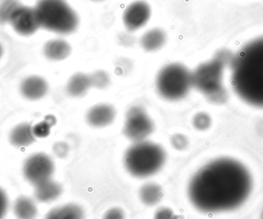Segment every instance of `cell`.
Here are the masks:
<instances>
[{
    "instance_id": "cell-27",
    "label": "cell",
    "mask_w": 263,
    "mask_h": 219,
    "mask_svg": "<svg viewBox=\"0 0 263 219\" xmlns=\"http://www.w3.org/2000/svg\"><path fill=\"white\" fill-rule=\"evenodd\" d=\"M154 219H176V218L171 209L162 208L157 211Z\"/></svg>"
},
{
    "instance_id": "cell-23",
    "label": "cell",
    "mask_w": 263,
    "mask_h": 219,
    "mask_svg": "<svg viewBox=\"0 0 263 219\" xmlns=\"http://www.w3.org/2000/svg\"><path fill=\"white\" fill-rule=\"evenodd\" d=\"M52 126L51 124V121L49 120V117L46 118L45 121L41 122L35 125L34 127H32V131H33L34 135L38 138H45L48 136L50 132V127Z\"/></svg>"
},
{
    "instance_id": "cell-22",
    "label": "cell",
    "mask_w": 263,
    "mask_h": 219,
    "mask_svg": "<svg viewBox=\"0 0 263 219\" xmlns=\"http://www.w3.org/2000/svg\"><path fill=\"white\" fill-rule=\"evenodd\" d=\"M90 76L91 84L92 86L97 88V89H105L107 87L109 84V75L107 72L103 70H99L94 72Z\"/></svg>"
},
{
    "instance_id": "cell-17",
    "label": "cell",
    "mask_w": 263,
    "mask_h": 219,
    "mask_svg": "<svg viewBox=\"0 0 263 219\" xmlns=\"http://www.w3.org/2000/svg\"><path fill=\"white\" fill-rule=\"evenodd\" d=\"M166 35L160 29H153L147 31L142 38L141 45L145 50L153 52L161 49L165 44Z\"/></svg>"
},
{
    "instance_id": "cell-30",
    "label": "cell",
    "mask_w": 263,
    "mask_h": 219,
    "mask_svg": "<svg viewBox=\"0 0 263 219\" xmlns=\"http://www.w3.org/2000/svg\"><path fill=\"white\" fill-rule=\"evenodd\" d=\"M3 46H2V45L0 44V58H2V56H3Z\"/></svg>"
},
{
    "instance_id": "cell-18",
    "label": "cell",
    "mask_w": 263,
    "mask_h": 219,
    "mask_svg": "<svg viewBox=\"0 0 263 219\" xmlns=\"http://www.w3.org/2000/svg\"><path fill=\"white\" fill-rule=\"evenodd\" d=\"M83 209L77 205L69 204L55 208L45 219H83Z\"/></svg>"
},
{
    "instance_id": "cell-3",
    "label": "cell",
    "mask_w": 263,
    "mask_h": 219,
    "mask_svg": "<svg viewBox=\"0 0 263 219\" xmlns=\"http://www.w3.org/2000/svg\"><path fill=\"white\" fill-rule=\"evenodd\" d=\"M165 161V152L162 147L151 142L135 143L127 149L124 156L126 170L133 176L146 178L159 172Z\"/></svg>"
},
{
    "instance_id": "cell-31",
    "label": "cell",
    "mask_w": 263,
    "mask_h": 219,
    "mask_svg": "<svg viewBox=\"0 0 263 219\" xmlns=\"http://www.w3.org/2000/svg\"><path fill=\"white\" fill-rule=\"evenodd\" d=\"M92 1L100 2V1H103V0H92Z\"/></svg>"
},
{
    "instance_id": "cell-19",
    "label": "cell",
    "mask_w": 263,
    "mask_h": 219,
    "mask_svg": "<svg viewBox=\"0 0 263 219\" xmlns=\"http://www.w3.org/2000/svg\"><path fill=\"white\" fill-rule=\"evenodd\" d=\"M14 212L18 219H34L37 215V208L31 198L22 196L14 204Z\"/></svg>"
},
{
    "instance_id": "cell-11",
    "label": "cell",
    "mask_w": 263,
    "mask_h": 219,
    "mask_svg": "<svg viewBox=\"0 0 263 219\" xmlns=\"http://www.w3.org/2000/svg\"><path fill=\"white\" fill-rule=\"evenodd\" d=\"M49 90V85L43 77L31 75L22 82L20 92L26 99L36 101L43 98Z\"/></svg>"
},
{
    "instance_id": "cell-10",
    "label": "cell",
    "mask_w": 263,
    "mask_h": 219,
    "mask_svg": "<svg viewBox=\"0 0 263 219\" xmlns=\"http://www.w3.org/2000/svg\"><path fill=\"white\" fill-rule=\"evenodd\" d=\"M151 15L149 6L145 2L138 1L128 6L123 15L125 26L129 31H136L146 24Z\"/></svg>"
},
{
    "instance_id": "cell-5",
    "label": "cell",
    "mask_w": 263,
    "mask_h": 219,
    "mask_svg": "<svg viewBox=\"0 0 263 219\" xmlns=\"http://www.w3.org/2000/svg\"><path fill=\"white\" fill-rule=\"evenodd\" d=\"M193 86L192 72L180 63H172L161 69L156 78L159 95L168 101H178L186 96Z\"/></svg>"
},
{
    "instance_id": "cell-28",
    "label": "cell",
    "mask_w": 263,
    "mask_h": 219,
    "mask_svg": "<svg viewBox=\"0 0 263 219\" xmlns=\"http://www.w3.org/2000/svg\"><path fill=\"white\" fill-rule=\"evenodd\" d=\"M125 215L123 210L118 208L110 209L105 214L103 219H124Z\"/></svg>"
},
{
    "instance_id": "cell-15",
    "label": "cell",
    "mask_w": 263,
    "mask_h": 219,
    "mask_svg": "<svg viewBox=\"0 0 263 219\" xmlns=\"http://www.w3.org/2000/svg\"><path fill=\"white\" fill-rule=\"evenodd\" d=\"M62 186L52 180L43 182L35 186V196L41 203H49L60 197Z\"/></svg>"
},
{
    "instance_id": "cell-25",
    "label": "cell",
    "mask_w": 263,
    "mask_h": 219,
    "mask_svg": "<svg viewBox=\"0 0 263 219\" xmlns=\"http://www.w3.org/2000/svg\"><path fill=\"white\" fill-rule=\"evenodd\" d=\"M193 125L198 129H206L210 125V118L205 114H198L193 120Z\"/></svg>"
},
{
    "instance_id": "cell-4",
    "label": "cell",
    "mask_w": 263,
    "mask_h": 219,
    "mask_svg": "<svg viewBox=\"0 0 263 219\" xmlns=\"http://www.w3.org/2000/svg\"><path fill=\"white\" fill-rule=\"evenodd\" d=\"M35 9L40 27L46 30L67 35L78 27V15L65 0H39Z\"/></svg>"
},
{
    "instance_id": "cell-14",
    "label": "cell",
    "mask_w": 263,
    "mask_h": 219,
    "mask_svg": "<svg viewBox=\"0 0 263 219\" xmlns=\"http://www.w3.org/2000/svg\"><path fill=\"white\" fill-rule=\"evenodd\" d=\"M32 127L28 123H21L15 126L9 135V141L15 147H27L35 142Z\"/></svg>"
},
{
    "instance_id": "cell-9",
    "label": "cell",
    "mask_w": 263,
    "mask_h": 219,
    "mask_svg": "<svg viewBox=\"0 0 263 219\" xmlns=\"http://www.w3.org/2000/svg\"><path fill=\"white\" fill-rule=\"evenodd\" d=\"M9 23L17 33L23 36L33 35L40 28L35 8L23 5L15 9Z\"/></svg>"
},
{
    "instance_id": "cell-21",
    "label": "cell",
    "mask_w": 263,
    "mask_h": 219,
    "mask_svg": "<svg viewBox=\"0 0 263 219\" xmlns=\"http://www.w3.org/2000/svg\"><path fill=\"white\" fill-rule=\"evenodd\" d=\"M20 5L18 0H4L0 5V23H9L12 14Z\"/></svg>"
},
{
    "instance_id": "cell-1",
    "label": "cell",
    "mask_w": 263,
    "mask_h": 219,
    "mask_svg": "<svg viewBox=\"0 0 263 219\" xmlns=\"http://www.w3.org/2000/svg\"><path fill=\"white\" fill-rule=\"evenodd\" d=\"M252 189L251 173L242 163L233 158H219L195 174L188 193L196 209L216 213L240 207L251 195Z\"/></svg>"
},
{
    "instance_id": "cell-6",
    "label": "cell",
    "mask_w": 263,
    "mask_h": 219,
    "mask_svg": "<svg viewBox=\"0 0 263 219\" xmlns=\"http://www.w3.org/2000/svg\"><path fill=\"white\" fill-rule=\"evenodd\" d=\"M230 61L228 54L222 52L218 53L213 59L198 66L192 73L193 86L210 99H216L221 91L224 67Z\"/></svg>"
},
{
    "instance_id": "cell-32",
    "label": "cell",
    "mask_w": 263,
    "mask_h": 219,
    "mask_svg": "<svg viewBox=\"0 0 263 219\" xmlns=\"http://www.w3.org/2000/svg\"><path fill=\"white\" fill-rule=\"evenodd\" d=\"M261 219H263V211L262 212V215H261Z\"/></svg>"
},
{
    "instance_id": "cell-24",
    "label": "cell",
    "mask_w": 263,
    "mask_h": 219,
    "mask_svg": "<svg viewBox=\"0 0 263 219\" xmlns=\"http://www.w3.org/2000/svg\"><path fill=\"white\" fill-rule=\"evenodd\" d=\"M172 145L177 150H183L188 146V140L185 135L182 134H176L171 138Z\"/></svg>"
},
{
    "instance_id": "cell-16",
    "label": "cell",
    "mask_w": 263,
    "mask_h": 219,
    "mask_svg": "<svg viewBox=\"0 0 263 219\" xmlns=\"http://www.w3.org/2000/svg\"><path fill=\"white\" fill-rule=\"evenodd\" d=\"M91 84L90 76L84 73H76L67 83L68 93L72 97H82L89 91Z\"/></svg>"
},
{
    "instance_id": "cell-26",
    "label": "cell",
    "mask_w": 263,
    "mask_h": 219,
    "mask_svg": "<svg viewBox=\"0 0 263 219\" xmlns=\"http://www.w3.org/2000/svg\"><path fill=\"white\" fill-rule=\"evenodd\" d=\"M8 205H9V202H8L6 194L0 188V219H3L6 215V212H7Z\"/></svg>"
},
{
    "instance_id": "cell-7",
    "label": "cell",
    "mask_w": 263,
    "mask_h": 219,
    "mask_svg": "<svg viewBox=\"0 0 263 219\" xmlns=\"http://www.w3.org/2000/svg\"><path fill=\"white\" fill-rule=\"evenodd\" d=\"M154 130V123L145 109L141 106H133L126 113L125 135L135 143L145 141Z\"/></svg>"
},
{
    "instance_id": "cell-20",
    "label": "cell",
    "mask_w": 263,
    "mask_h": 219,
    "mask_svg": "<svg viewBox=\"0 0 263 219\" xmlns=\"http://www.w3.org/2000/svg\"><path fill=\"white\" fill-rule=\"evenodd\" d=\"M139 197L146 206H154L162 198V188L156 183H146L139 190Z\"/></svg>"
},
{
    "instance_id": "cell-13",
    "label": "cell",
    "mask_w": 263,
    "mask_h": 219,
    "mask_svg": "<svg viewBox=\"0 0 263 219\" xmlns=\"http://www.w3.org/2000/svg\"><path fill=\"white\" fill-rule=\"evenodd\" d=\"M43 53L48 59L62 61L70 55L71 46L67 42L61 38L49 40L45 44Z\"/></svg>"
},
{
    "instance_id": "cell-2",
    "label": "cell",
    "mask_w": 263,
    "mask_h": 219,
    "mask_svg": "<svg viewBox=\"0 0 263 219\" xmlns=\"http://www.w3.org/2000/svg\"><path fill=\"white\" fill-rule=\"evenodd\" d=\"M230 64L235 92L247 104L263 109V37L247 43Z\"/></svg>"
},
{
    "instance_id": "cell-8",
    "label": "cell",
    "mask_w": 263,
    "mask_h": 219,
    "mask_svg": "<svg viewBox=\"0 0 263 219\" xmlns=\"http://www.w3.org/2000/svg\"><path fill=\"white\" fill-rule=\"evenodd\" d=\"M54 170L55 166L52 158L45 153L31 155L23 166L25 178L34 186L51 180Z\"/></svg>"
},
{
    "instance_id": "cell-29",
    "label": "cell",
    "mask_w": 263,
    "mask_h": 219,
    "mask_svg": "<svg viewBox=\"0 0 263 219\" xmlns=\"http://www.w3.org/2000/svg\"><path fill=\"white\" fill-rule=\"evenodd\" d=\"M55 152L60 156H64L68 152V146L64 143H59L55 147Z\"/></svg>"
},
{
    "instance_id": "cell-12",
    "label": "cell",
    "mask_w": 263,
    "mask_h": 219,
    "mask_svg": "<svg viewBox=\"0 0 263 219\" xmlns=\"http://www.w3.org/2000/svg\"><path fill=\"white\" fill-rule=\"evenodd\" d=\"M116 110L109 104H98L91 108L86 120L92 127L103 128L110 125L115 120Z\"/></svg>"
}]
</instances>
